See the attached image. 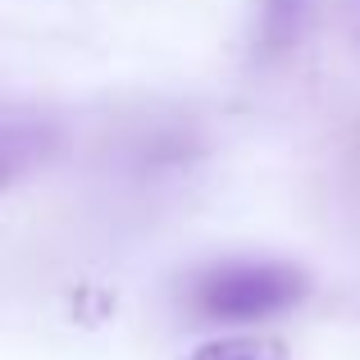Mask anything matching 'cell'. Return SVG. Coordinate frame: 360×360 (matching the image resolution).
<instances>
[{
	"mask_svg": "<svg viewBox=\"0 0 360 360\" xmlns=\"http://www.w3.org/2000/svg\"><path fill=\"white\" fill-rule=\"evenodd\" d=\"M301 292H306V278L283 260H224L201 274L196 306L210 319L251 324V319H269L297 306Z\"/></svg>",
	"mask_w": 360,
	"mask_h": 360,
	"instance_id": "6da1fadb",
	"label": "cell"
},
{
	"mask_svg": "<svg viewBox=\"0 0 360 360\" xmlns=\"http://www.w3.org/2000/svg\"><path fill=\"white\" fill-rule=\"evenodd\" d=\"M55 146H60V132L46 115L0 105V192L37 174L55 155Z\"/></svg>",
	"mask_w": 360,
	"mask_h": 360,
	"instance_id": "7a4b0ae2",
	"label": "cell"
},
{
	"mask_svg": "<svg viewBox=\"0 0 360 360\" xmlns=\"http://www.w3.org/2000/svg\"><path fill=\"white\" fill-rule=\"evenodd\" d=\"M192 360H292V352H288V342L264 338V333H229V338H214V342L196 347Z\"/></svg>",
	"mask_w": 360,
	"mask_h": 360,
	"instance_id": "3957f363",
	"label": "cell"
},
{
	"mask_svg": "<svg viewBox=\"0 0 360 360\" xmlns=\"http://www.w3.org/2000/svg\"><path fill=\"white\" fill-rule=\"evenodd\" d=\"M301 5H306V0H264V23H269V32H288L292 27V18L301 14Z\"/></svg>",
	"mask_w": 360,
	"mask_h": 360,
	"instance_id": "277c9868",
	"label": "cell"
},
{
	"mask_svg": "<svg viewBox=\"0 0 360 360\" xmlns=\"http://www.w3.org/2000/svg\"><path fill=\"white\" fill-rule=\"evenodd\" d=\"M356 5H360V0H356Z\"/></svg>",
	"mask_w": 360,
	"mask_h": 360,
	"instance_id": "5b68a950",
	"label": "cell"
}]
</instances>
